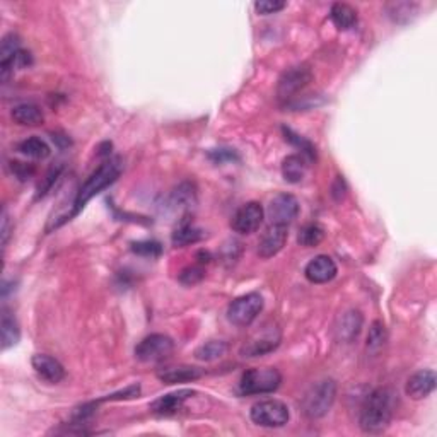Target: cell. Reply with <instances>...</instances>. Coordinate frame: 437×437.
<instances>
[{
  "label": "cell",
  "instance_id": "6da1fadb",
  "mask_svg": "<svg viewBox=\"0 0 437 437\" xmlns=\"http://www.w3.org/2000/svg\"><path fill=\"white\" fill-rule=\"evenodd\" d=\"M394 394L389 388H377L365 398L360 410V428L367 434H381L393 417Z\"/></svg>",
  "mask_w": 437,
  "mask_h": 437
},
{
  "label": "cell",
  "instance_id": "7a4b0ae2",
  "mask_svg": "<svg viewBox=\"0 0 437 437\" xmlns=\"http://www.w3.org/2000/svg\"><path fill=\"white\" fill-rule=\"evenodd\" d=\"M121 171H123V161H121V157H118V155L108 157L106 161L101 162L98 170L92 171V175L84 182L82 187L79 188V192L75 193L72 210H70V218L77 216L92 197H96L98 193L103 192L104 188H108L109 184L115 183L116 179L120 178Z\"/></svg>",
  "mask_w": 437,
  "mask_h": 437
},
{
  "label": "cell",
  "instance_id": "3957f363",
  "mask_svg": "<svg viewBox=\"0 0 437 437\" xmlns=\"http://www.w3.org/2000/svg\"><path fill=\"white\" fill-rule=\"evenodd\" d=\"M337 398V382L333 380H323L313 385L302 397L301 410L306 417L316 420L325 417L333 406Z\"/></svg>",
  "mask_w": 437,
  "mask_h": 437
},
{
  "label": "cell",
  "instance_id": "277c9868",
  "mask_svg": "<svg viewBox=\"0 0 437 437\" xmlns=\"http://www.w3.org/2000/svg\"><path fill=\"white\" fill-rule=\"evenodd\" d=\"M282 385V374L275 367L250 369L241 376L239 393L243 397H256V394L275 393Z\"/></svg>",
  "mask_w": 437,
  "mask_h": 437
},
{
  "label": "cell",
  "instance_id": "5b68a950",
  "mask_svg": "<svg viewBox=\"0 0 437 437\" xmlns=\"http://www.w3.org/2000/svg\"><path fill=\"white\" fill-rule=\"evenodd\" d=\"M250 417L256 426L277 428L284 427L291 419L289 406L280 400H262L251 406Z\"/></svg>",
  "mask_w": 437,
  "mask_h": 437
},
{
  "label": "cell",
  "instance_id": "8992f818",
  "mask_svg": "<svg viewBox=\"0 0 437 437\" xmlns=\"http://www.w3.org/2000/svg\"><path fill=\"white\" fill-rule=\"evenodd\" d=\"M263 297L258 292H250L238 297L229 304L228 319L234 326H250L263 311Z\"/></svg>",
  "mask_w": 437,
  "mask_h": 437
},
{
  "label": "cell",
  "instance_id": "52a82bcc",
  "mask_svg": "<svg viewBox=\"0 0 437 437\" xmlns=\"http://www.w3.org/2000/svg\"><path fill=\"white\" fill-rule=\"evenodd\" d=\"M282 333L277 325H263L258 331L251 337L245 345L241 347L243 357H262L265 354H270L280 345Z\"/></svg>",
  "mask_w": 437,
  "mask_h": 437
},
{
  "label": "cell",
  "instance_id": "ba28073f",
  "mask_svg": "<svg viewBox=\"0 0 437 437\" xmlns=\"http://www.w3.org/2000/svg\"><path fill=\"white\" fill-rule=\"evenodd\" d=\"M175 350L173 338L164 333H153L135 347V357L140 363H159Z\"/></svg>",
  "mask_w": 437,
  "mask_h": 437
},
{
  "label": "cell",
  "instance_id": "9c48e42d",
  "mask_svg": "<svg viewBox=\"0 0 437 437\" xmlns=\"http://www.w3.org/2000/svg\"><path fill=\"white\" fill-rule=\"evenodd\" d=\"M299 200L291 193H279L273 197L267 209V217L273 226H287L299 216Z\"/></svg>",
  "mask_w": 437,
  "mask_h": 437
},
{
  "label": "cell",
  "instance_id": "30bf717a",
  "mask_svg": "<svg viewBox=\"0 0 437 437\" xmlns=\"http://www.w3.org/2000/svg\"><path fill=\"white\" fill-rule=\"evenodd\" d=\"M313 81V72L308 65H297L292 69L285 70L282 77L279 79L277 84V96L280 99H291L297 92L309 86V82Z\"/></svg>",
  "mask_w": 437,
  "mask_h": 437
},
{
  "label": "cell",
  "instance_id": "8fae6325",
  "mask_svg": "<svg viewBox=\"0 0 437 437\" xmlns=\"http://www.w3.org/2000/svg\"><path fill=\"white\" fill-rule=\"evenodd\" d=\"M265 218V210L258 201H248L236 210L231 218V228L238 234H253L260 229Z\"/></svg>",
  "mask_w": 437,
  "mask_h": 437
},
{
  "label": "cell",
  "instance_id": "7c38bea8",
  "mask_svg": "<svg viewBox=\"0 0 437 437\" xmlns=\"http://www.w3.org/2000/svg\"><path fill=\"white\" fill-rule=\"evenodd\" d=\"M289 238V228L287 226H268V229L265 231L262 239L258 243V255L260 258L268 260L273 258L275 255H279L284 250L285 243Z\"/></svg>",
  "mask_w": 437,
  "mask_h": 437
},
{
  "label": "cell",
  "instance_id": "4fadbf2b",
  "mask_svg": "<svg viewBox=\"0 0 437 437\" xmlns=\"http://www.w3.org/2000/svg\"><path fill=\"white\" fill-rule=\"evenodd\" d=\"M338 268L335 260L328 255L314 256L311 262L306 265L304 277L311 284H328L337 277Z\"/></svg>",
  "mask_w": 437,
  "mask_h": 437
},
{
  "label": "cell",
  "instance_id": "5bb4252c",
  "mask_svg": "<svg viewBox=\"0 0 437 437\" xmlns=\"http://www.w3.org/2000/svg\"><path fill=\"white\" fill-rule=\"evenodd\" d=\"M436 372L432 369H420L409 377L405 392L411 400H424L436 389Z\"/></svg>",
  "mask_w": 437,
  "mask_h": 437
},
{
  "label": "cell",
  "instance_id": "9a60e30c",
  "mask_svg": "<svg viewBox=\"0 0 437 437\" xmlns=\"http://www.w3.org/2000/svg\"><path fill=\"white\" fill-rule=\"evenodd\" d=\"M31 365L38 376H40L43 381L50 382V385H58L60 381H64L65 377L64 365L58 363L57 359H53L52 355L35 354L31 359Z\"/></svg>",
  "mask_w": 437,
  "mask_h": 437
},
{
  "label": "cell",
  "instance_id": "2e32d148",
  "mask_svg": "<svg viewBox=\"0 0 437 437\" xmlns=\"http://www.w3.org/2000/svg\"><path fill=\"white\" fill-rule=\"evenodd\" d=\"M193 394H195L193 389H179V392L167 393L150 403V411L155 415H173L178 410H182L184 402L192 398Z\"/></svg>",
  "mask_w": 437,
  "mask_h": 437
},
{
  "label": "cell",
  "instance_id": "e0dca14e",
  "mask_svg": "<svg viewBox=\"0 0 437 437\" xmlns=\"http://www.w3.org/2000/svg\"><path fill=\"white\" fill-rule=\"evenodd\" d=\"M363 323H364V318L359 311L350 309V311H347V313H343L338 319L337 328H335L338 340H342V342H347V343L354 342V340L359 337L360 330H363Z\"/></svg>",
  "mask_w": 437,
  "mask_h": 437
},
{
  "label": "cell",
  "instance_id": "ac0fdd59",
  "mask_svg": "<svg viewBox=\"0 0 437 437\" xmlns=\"http://www.w3.org/2000/svg\"><path fill=\"white\" fill-rule=\"evenodd\" d=\"M204 376V371L200 367H193V365H175V367L161 369L157 372L159 381L164 385H176V382H190L197 381Z\"/></svg>",
  "mask_w": 437,
  "mask_h": 437
},
{
  "label": "cell",
  "instance_id": "d6986e66",
  "mask_svg": "<svg viewBox=\"0 0 437 437\" xmlns=\"http://www.w3.org/2000/svg\"><path fill=\"white\" fill-rule=\"evenodd\" d=\"M306 171H308V159L302 154H291L282 161V176L287 183H301Z\"/></svg>",
  "mask_w": 437,
  "mask_h": 437
},
{
  "label": "cell",
  "instance_id": "ffe728a7",
  "mask_svg": "<svg viewBox=\"0 0 437 437\" xmlns=\"http://www.w3.org/2000/svg\"><path fill=\"white\" fill-rule=\"evenodd\" d=\"M11 116L16 123L23 125V127H36V125L43 123L45 120L41 108L33 103H23L14 106L11 111Z\"/></svg>",
  "mask_w": 437,
  "mask_h": 437
},
{
  "label": "cell",
  "instance_id": "44dd1931",
  "mask_svg": "<svg viewBox=\"0 0 437 437\" xmlns=\"http://www.w3.org/2000/svg\"><path fill=\"white\" fill-rule=\"evenodd\" d=\"M197 204V188L190 182H184L171 192L170 205L173 210H188Z\"/></svg>",
  "mask_w": 437,
  "mask_h": 437
},
{
  "label": "cell",
  "instance_id": "7402d4cb",
  "mask_svg": "<svg viewBox=\"0 0 437 437\" xmlns=\"http://www.w3.org/2000/svg\"><path fill=\"white\" fill-rule=\"evenodd\" d=\"M330 19H331V23L340 29V31H348V29L355 28L357 11L352 6H348V4L337 2L331 6Z\"/></svg>",
  "mask_w": 437,
  "mask_h": 437
},
{
  "label": "cell",
  "instance_id": "603a6c76",
  "mask_svg": "<svg viewBox=\"0 0 437 437\" xmlns=\"http://www.w3.org/2000/svg\"><path fill=\"white\" fill-rule=\"evenodd\" d=\"M0 337H2V348H7L18 345L21 338V330L16 318L12 316L7 309L2 311V321H0Z\"/></svg>",
  "mask_w": 437,
  "mask_h": 437
},
{
  "label": "cell",
  "instance_id": "cb8c5ba5",
  "mask_svg": "<svg viewBox=\"0 0 437 437\" xmlns=\"http://www.w3.org/2000/svg\"><path fill=\"white\" fill-rule=\"evenodd\" d=\"M200 239H204V231L195 228V226H193L192 222H188V221L182 222V224H179L178 228L175 229L173 236H171V241H173V245L178 246V248L195 245V243H199Z\"/></svg>",
  "mask_w": 437,
  "mask_h": 437
},
{
  "label": "cell",
  "instance_id": "d4e9b609",
  "mask_svg": "<svg viewBox=\"0 0 437 437\" xmlns=\"http://www.w3.org/2000/svg\"><path fill=\"white\" fill-rule=\"evenodd\" d=\"M18 150L23 155L31 159H46L50 153H52V150H50V145L40 137L24 138L23 142H19L18 144Z\"/></svg>",
  "mask_w": 437,
  "mask_h": 437
},
{
  "label": "cell",
  "instance_id": "484cf974",
  "mask_svg": "<svg viewBox=\"0 0 437 437\" xmlns=\"http://www.w3.org/2000/svg\"><path fill=\"white\" fill-rule=\"evenodd\" d=\"M229 345L222 340H210V342L204 343L195 350V357L199 360H204V363H212V360L222 359L226 354H228Z\"/></svg>",
  "mask_w": 437,
  "mask_h": 437
},
{
  "label": "cell",
  "instance_id": "4316f807",
  "mask_svg": "<svg viewBox=\"0 0 437 437\" xmlns=\"http://www.w3.org/2000/svg\"><path fill=\"white\" fill-rule=\"evenodd\" d=\"M323 239H325V229H323V226L316 224V222L314 224H306L304 228H301L299 234H297V243L302 248L318 246Z\"/></svg>",
  "mask_w": 437,
  "mask_h": 437
},
{
  "label": "cell",
  "instance_id": "83f0119b",
  "mask_svg": "<svg viewBox=\"0 0 437 437\" xmlns=\"http://www.w3.org/2000/svg\"><path fill=\"white\" fill-rule=\"evenodd\" d=\"M21 38L14 33L4 36L2 45H0V67L11 65V62L14 60V57L21 52Z\"/></svg>",
  "mask_w": 437,
  "mask_h": 437
},
{
  "label": "cell",
  "instance_id": "f1b7e54d",
  "mask_svg": "<svg viewBox=\"0 0 437 437\" xmlns=\"http://www.w3.org/2000/svg\"><path fill=\"white\" fill-rule=\"evenodd\" d=\"M282 132H284V135H285V140L291 142L294 147H297V149H301V154L304 155V157L308 159V161H314V159H316V147L311 144L308 138L299 135V133H296L291 128H285L284 127Z\"/></svg>",
  "mask_w": 437,
  "mask_h": 437
},
{
  "label": "cell",
  "instance_id": "f546056e",
  "mask_svg": "<svg viewBox=\"0 0 437 437\" xmlns=\"http://www.w3.org/2000/svg\"><path fill=\"white\" fill-rule=\"evenodd\" d=\"M386 342H388V330H386L385 323L374 321L371 328H369L367 342H365V347H367V350L377 352L380 348L385 347Z\"/></svg>",
  "mask_w": 437,
  "mask_h": 437
},
{
  "label": "cell",
  "instance_id": "4dcf8cb0",
  "mask_svg": "<svg viewBox=\"0 0 437 437\" xmlns=\"http://www.w3.org/2000/svg\"><path fill=\"white\" fill-rule=\"evenodd\" d=\"M62 171H64V167H62V164H57V166L50 167L48 173L45 175V178L41 179L40 187H38L36 199H43L45 195H48V193L53 190L55 183H57V182H58V178H60V176H62Z\"/></svg>",
  "mask_w": 437,
  "mask_h": 437
},
{
  "label": "cell",
  "instance_id": "1f68e13d",
  "mask_svg": "<svg viewBox=\"0 0 437 437\" xmlns=\"http://www.w3.org/2000/svg\"><path fill=\"white\" fill-rule=\"evenodd\" d=\"M204 277H205L204 265L197 263V265H192V267L183 268L182 273H179V282H182L183 285H195V284H199Z\"/></svg>",
  "mask_w": 437,
  "mask_h": 437
},
{
  "label": "cell",
  "instance_id": "d6a6232c",
  "mask_svg": "<svg viewBox=\"0 0 437 437\" xmlns=\"http://www.w3.org/2000/svg\"><path fill=\"white\" fill-rule=\"evenodd\" d=\"M417 9H419L417 4H411V2H393L386 6L388 14L392 16L394 21H398V23H400L402 16H406V18H409V14H415Z\"/></svg>",
  "mask_w": 437,
  "mask_h": 437
},
{
  "label": "cell",
  "instance_id": "836d02e7",
  "mask_svg": "<svg viewBox=\"0 0 437 437\" xmlns=\"http://www.w3.org/2000/svg\"><path fill=\"white\" fill-rule=\"evenodd\" d=\"M140 394V385H130L121 392H116L113 394H108V397L99 398L96 403H103V402H115V400H132V398H137Z\"/></svg>",
  "mask_w": 437,
  "mask_h": 437
},
{
  "label": "cell",
  "instance_id": "e575fe53",
  "mask_svg": "<svg viewBox=\"0 0 437 437\" xmlns=\"http://www.w3.org/2000/svg\"><path fill=\"white\" fill-rule=\"evenodd\" d=\"M132 251L142 256H159L162 246L157 241H137L132 243Z\"/></svg>",
  "mask_w": 437,
  "mask_h": 437
},
{
  "label": "cell",
  "instance_id": "d590c367",
  "mask_svg": "<svg viewBox=\"0 0 437 437\" xmlns=\"http://www.w3.org/2000/svg\"><path fill=\"white\" fill-rule=\"evenodd\" d=\"M287 4L282 2V0H260V2L255 4V9L258 14L268 16V14H277L282 9H285Z\"/></svg>",
  "mask_w": 437,
  "mask_h": 437
},
{
  "label": "cell",
  "instance_id": "8d00e7d4",
  "mask_svg": "<svg viewBox=\"0 0 437 437\" xmlns=\"http://www.w3.org/2000/svg\"><path fill=\"white\" fill-rule=\"evenodd\" d=\"M11 170H12V175H14L19 182H28V179L33 178V175L36 173V167L33 166V164L19 162V161H12Z\"/></svg>",
  "mask_w": 437,
  "mask_h": 437
},
{
  "label": "cell",
  "instance_id": "74e56055",
  "mask_svg": "<svg viewBox=\"0 0 437 437\" xmlns=\"http://www.w3.org/2000/svg\"><path fill=\"white\" fill-rule=\"evenodd\" d=\"M209 155L214 162H218V164L238 159V155L233 149H216V150H212V153H210Z\"/></svg>",
  "mask_w": 437,
  "mask_h": 437
},
{
  "label": "cell",
  "instance_id": "f35d334b",
  "mask_svg": "<svg viewBox=\"0 0 437 437\" xmlns=\"http://www.w3.org/2000/svg\"><path fill=\"white\" fill-rule=\"evenodd\" d=\"M9 216H7V210H4L2 214V246L6 248L9 243Z\"/></svg>",
  "mask_w": 437,
  "mask_h": 437
}]
</instances>
